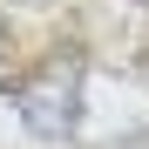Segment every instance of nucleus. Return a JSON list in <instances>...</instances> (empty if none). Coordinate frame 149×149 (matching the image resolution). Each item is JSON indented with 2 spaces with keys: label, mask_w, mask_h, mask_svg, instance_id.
I'll return each instance as SVG.
<instances>
[{
  "label": "nucleus",
  "mask_w": 149,
  "mask_h": 149,
  "mask_svg": "<svg viewBox=\"0 0 149 149\" xmlns=\"http://www.w3.org/2000/svg\"><path fill=\"white\" fill-rule=\"evenodd\" d=\"M14 109H20V122H27V136L68 142L74 122H81V54H74V47H54V54L14 88Z\"/></svg>",
  "instance_id": "1"
},
{
  "label": "nucleus",
  "mask_w": 149,
  "mask_h": 149,
  "mask_svg": "<svg viewBox=\"0 0 149 149\" xmlns=\"http://www.w3.org/2000/svg\"><path fill=\"white\" fill-rule=\"evenodd\" d=\"M0 61H7V27H0Z\"/></svg>",
  "instance_id": "2"
},
{
  "label": "nucleus",
  "mask_w": 149,
  "mask_h": 149,
  "mask_svg": "<svg viewBox=\"0 0 149 149\" xmlns=\"http://www.w3.org/2000/svg\"><path fill=\"white\" fill-rule=\"evenodd\" d=\"M142 7H149V0H142Z\"/></svg>",
  "instance_id": "3"
}]
</instances>
